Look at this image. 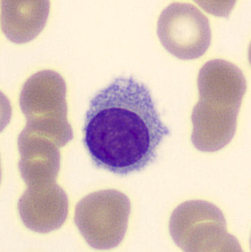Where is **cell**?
I'll return each mask as SVG.
<instances>
[{"label":"cell","instance_id":"obj_5","mask_svg":"<svg viewBox=\"0 0 251 252\" xmlns=\"http://www.w3.org/2000/svg\"><path fill=\"white\" fill-rule=\"evenodd\" d=\"M164 47L180 60L203 56L212 41L210 23L194 5L175 2L162 11L157 28Z\"/></svg>","mask_w":251,"mask_h":252},{"label":"cell","instance_id":"obj_3","mask_svg":"<svg viewBox=\"0 0 251 252\" xmlns=\"http://www.w3.org/2000/svg\"><path fill=\"white\" fill-rule=\"evenodd\" d=\"M174 243L185 252H242L238 240L227 231L222 212L203 201L178 206L169 221Z\"/></svg>","mask_w":251,"mask_h":252},{"label":"cell","instance_id":"obj_1","mask_svg":"<svg viewBox=\"0 0 251 252\" xmlns=\"http://www.w3.org/2000/svg\"><path fill=\"white\" fill-rule=\"evenodd\" d=\"M83 143L97 168L128 175L145 169L170 131L150 90L134 78H117L89 102Z\"/></svg>","mask_w":251,"mask_h":252},{"label":"cell","instance_id":"obj_2","mask_svg":"<svg viewBox=\"0 0 251 252\" xmlns=\"http://www.w3.org/2000/svg\"><path fill=\"white\" fill-rule=\"evenodd\" d=\"M199 100L193 110L191 141L202 152L219 151L235 134L237 117L247 90L242 70L223 60L207 62L197 78Z\"/></svg>","mask_w":251,"mask_h":252},{"label":"cell","instance_id":"obj_4","mask_svg":"<svg viewBox=\"0 0 251 252\" xmlns=\"http://www.w3.org/2000/svg\"><path fill=\"white\" fill-rule=\"evenodd\" d=\"M78 205L81 213L76 214L81 218L75 220L91 247L108 250L122 241L131 212L126 195L117 190H104L85 197Z\"/></svg>","mask_w":251,"mask_h":252}]
</instances>
